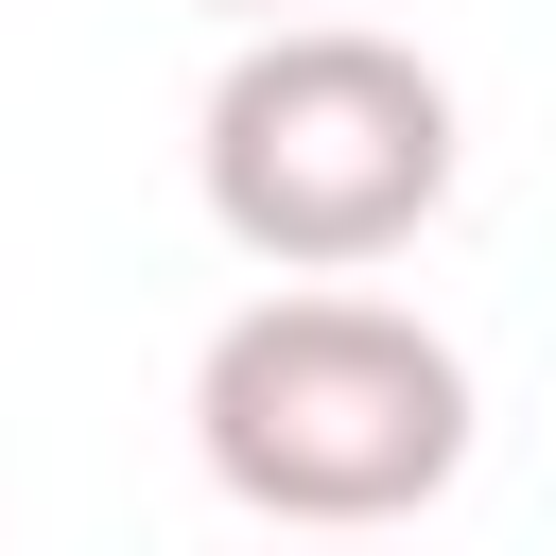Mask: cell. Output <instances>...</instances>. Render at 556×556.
Masks as SVG:
<instances>
[{"instance_id":"obj_1","label":"cell","mask_w":556,"mask_h":556,"mask_svg":"<svg viewBox=\"0 0 556 556\" xmlns=\"http://www.w3.org/2000/svg\"><path fill=\"white\" fill-rule=\"evenodd\" d=\"M191 452L243 521L278 539H382L469 469V365L452 330H417L400 295L348 278H278L208 330L191 365Z\"/></svg>"},{"instance_id":"obj_2","label":"cell","mask_w":556,"mask_h":556,"mask_svg":"<svg viewBox=\"0 0 556 556\" xmlns=\"http://www.w3.org/2000/svg\"><path fill=\"white\" fill-rule=\"evenodd\" d=\"M191 174H208V226L243 261L365 278L452 208V87H434V52L365 35V17H278L226 52Z\"/></svg>"},{"instance_id":"obj_3","label":"cell","mask_w":556,"mask_h":556,"mask_svg":"<svg viewBox=\"0 0 556 556\" xmlns=\"http://www.w3.org/2000/svg\"><path fill=\"white\" fill-rule=\"evenodd\" d=\"M226 17H261V35H278V17H295V0H226Z\"/></svg>"},{"instance_id":"obj_4","label":"cell","mask_w":556,"mask_h":556,"mask_svg":"<svg viewBox=\"0 0 556 556\" xmlns=\"http://www.w3.org/2000/svg\"><path fill=\"white\" fill-rule=\"evenodd\" d=\"M313 556H365V539H313Z\"/></svg>"}]
</instances>
